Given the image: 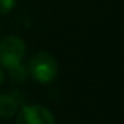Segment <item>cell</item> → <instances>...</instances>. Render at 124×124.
I'll return each instance as SVG.
<instances>
[{
    "mask_svg": "<svg viewBox=\"0 0 124 124\" xmlns=\"http://www.w3.org/2000/svg\"><path fill=\"white\" fill-rule=\"evenodd\" d=\"M28 75L41 85L51 83L58 75V64L57 60L45 51L35 53L26 64Z\"/></svg>",
    "mask_w": 124,
    "mask_h": 124,
    "instance_id": "6da1fadb",
    "label": "cell"
},
{
    "mask_svg": "<svg viewBox=\"0 0 124 124\" xmlns=\"http://www.w3.org/2000/svg\"><path fill=\"white\" fill-rule=\"evenodd\" d=\"M8 73H9V76L13 82H19V83L25 82L26 78H28V70H26V66L23 63H18V64L9 67Z\"/></svg>",
    "mask_w": 124,
    "mask_h": 124,
    "instance_id": "5b68a950",
    "label": "cell"
},
{
    "mask_svg": "<svg viewBox=\"0 0 124 124\" xmlns=\"http://www.w3.org/2000/svg\"><path fill=\"white\" fill-rule=\"evenodd\" d=\"M16 0H0V15H8L13 10Z\"/></svg>",
    "mask_w": 124,
    "mask_h": 124,
    "instance_id": "8992f818",
    "label": "cell"
},
{
    "mask_svg": "<svg viewBox=\"0 0 124 124\" xmlns=\"http://www.w3.org/2000/svg\"><path fill=\"white\" fill-rule=\"evenodd\" d=\"M15 124H55L53 112L39 104L25 105L16 112Z\"/></svg>",
    "mask_w": 124,
    "mask_h": 124,
    "instance_id": "3957f363",
    "label": "cell"
},
{
    "mask_svg": "<svg viewBox=\"0 0 124 124\" xmlns=\"http://www.w3.org/2000/svg\"><path fill=\"white\" fill-rule=\"evenodd\" d=\"M19 109L18 99L10 93H0V118L8 120L16 115Z\"/></svg>",
    "mask_w": 124,
    "mask_h": 124,
    "instance_id": "277c9868",
    "label": "cell"
},
{
    "mask_svg": "<svg viewBox=\"0 0 124 124\" xmlns=\"http://www.w3.org/2000/svg\"><path fill=\"white\" fill-rule=\"evenodd\" d=\"M26 54L25 41L16 35H8L0 39V66L3 69H9L22 60Z\"/></svg>",
    "mask_w": 124,
    "mask_h": 124,
    "instance_id": "7a4b0ae2",
    "label": "cell"
},
{
    "mask_svg": "<svg viewBox=\"0 0 124 124\" xmlns=\"http://www.w3.org/2000/svg\"><path fill=\"white\" fill-rule=\"evenodd\" d=\"M5 82V72H3V69L0 67V85H2Z\"/></svg>",
    "mask_w": 124,
    "mask_h": 124,
    "instance_id": "52a82bcc",
    "label": "cell"
}]
</instances>
